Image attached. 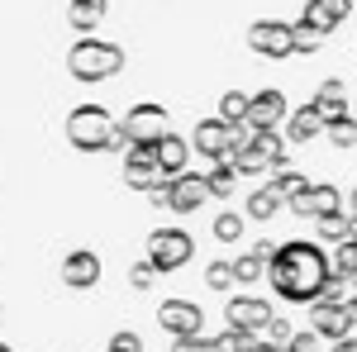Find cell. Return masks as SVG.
Returning <instances> with one entry per match:
<instances>
[{
    "mask_svg": "<svg viewBox=\"0 0 357 352\" xmlns=\"http://www.w3.org/2000/svg\"><path fill=\"white\" fill-rule=\"evenodd\" d=\"M267 281H272V291L286 300V305H314V300L329 291L333 262L324 257V247H319V243L291 238V243H281L272 252V262H267Z\"/></svg>",
    "mask_w": 357,
    "mask_h": 352,
    "instance_id": "6da1fadb",
    "label": "cell"
},
{
    "mask_svg": "<svg viewBox=\"0 0 357 352\" xmlns=\"http://www.w3.org/2000/svg\"><path fill=\"white\" fill-rule=\"evenodd\" d=\"M67 143L96 158V153H129V138L114 124V114L105 105H77L67 114Z\"/></svg>",
    "mask_w": 357,
    "mask_h": 352,
    "instance_id": "7a4b0ae2",
    "label": "cell"
},
{
    "mask_svg": "<svg viewBox=\"0 0 357 352\" xmlns=\"http://www.w3.org/2000/svg\"><path fill=\"white\" fill-rule=\"evenodd\" d=\"M119 67H124V53L114 43H100V38H86L67 53V72L77 82H110Z\"/></svg>",
    "mask_w": 357,
    "mask_h": 352,
    "instance_id": "3957f363",
    "label": "cell"
},
{
    "mask_svg": "<svg viewBox=\"0 0 357 352\" xmlns=\"http://www.w3.org/2000/svg\"><path fill=\"white\" fill-rule=\"evenodd\" d=\"M191 148L200 158H215V162H234L248 148L243 124H224V119H200L191 129Z\"/></svg>",
    "mask_w": 357,
    "mask_h": 352,
    "instance_id": "277c9868",
    "label": "cell"
},
{
    "mask_svg": "<svg viewBox=\"0 0 357 352\" xmlns=\"http://www.w3.org/2000/svg\"><path fill=\"white\" fill-rule=\"evenodd\" d=\"M191 257H195V238L186 229L167 224V229H153V234H148V262L162 271V276L167 271H181Z\"/></svg>",
    "mask_w": 357,
    "mask_h": 352,
    "instance_id": "5b68a950",
    "label": "cell"
},
{
    "mask_svg": "<svg viewBox=\"0 0 357 352\" xmlns=\"http://www.w3.org/2000/svg\"><path fill=\"white\" fill-rule=\"evenodd\" d=\"M286 134H252L248 138V148L234 158V167H238V176H257V171H286Z\"/></svg>",
    "mask_w": 357,
    "mask_h": 352,
    "instance_id": "8992f818",
    "label": "cell"
},
{
    "mask_svg": "<svg viewBox=\"0 0 357 352\" xmlns=\"http://www.w3.org/2000/svg\"><path fill=\"white\" fill-rule=\"evenodd\" d=\"M200 324H205V309L195 300H162L158 305V328L167 338H200Z\"/></svg>",
    "mask_w": 357,
    "mask_h": 352,
    "instance_id": "52a82bcc",
    "label": "cell"
},
{
    "mask_svg": "<svg viewBox=\"0 0 357 352\" xmlns=\"http://www.w3.org/2000/svg\"><path fill=\"white\" fill-rule=\"evenodd\" d=\"M272 305L262 296H234L229 300V309H224V328H243V333H267V324H272Z\"/></svg>",
    "mask_w": 357,
    "mask_h": 352,
    "instance_id": "ba28073f",
    "label": "cell"
},
{
    "mask_svg": "<svg viewBox=\"0 0 357 352\" xmlns=\"http://www.w3.org/2000/svg\"><path fill=\"white\" fill-rule=\"evenodd\" d=\"M119 129L129 138V148H138V143H162L167 138V109L162 105H134L124 114Z\"/></svg>",
    "mask_w": 357,
    "mask_h": 352,
    "instance_id": "9c48e42d",
    "label": "cell"
},
{
    "mask_svg": "<svg viewBox=\"0 0 357 352\" xmlns=\"http://www.w3.org/2000/svg\"><path fill=\"white\" fill-rule=\"evenodd\" d=\"M124 186L134 190H148L162 186V171H158V143H138V148H129L124 153Z\"/></svg>",
    "mask_w": 357,
    "mask_h": 352,
    "instance_id": "30bf717a",
    "label": "cell"
},
{
    "mask_svg": "<svg viewBox=\"0 0 357 352\" xmlns=\"http://www.w3.org/2000/svg\"><path fill=\"white\" fill-rule=\"evenodd\" d=\"M310 328H314L324 343H343V338H353V314H348V305L314 300V305H310Z\"/></svg>",
    "mask_w": 357,
    "mask_h": 352,
    "instance_id": "8fae6325",
    "label": "cell"
},
{
    "mask_svg": "<svg viewBox=\"0 0 357 352\" xmlns=\"http://www.w3.org/2000/svg\"><path fill=\"white\" fill-rule=\"evenodd\" d=\"M205 200H215V195H210V181L195 176V171L176 176V181H167V210H172V215H195Z\"/></svg>",
    "mask_w": 357,
    "mask_h": 352,
    "instance_id": "7c38bea8",
    "label": "cell"
},
{
    "mask_svg": "<svg viewBox=\"0 0 357 352\" xmlns=\"http://www.w3.org/2000/svg\"><path fill=\"white\" fill-rule=\"evenodd\" d=\"M291 109H286V95L281 91H257L252 105H248V129L252 134H272L276 124H286Z\"/></svg>",
    "mask_w": 357,
    "mask_h": 352,
    "instance_id": "4fadbf2b",
    "label": "cell"
},
{
    "mask_svg": "<svg viewBox=\"0 0 357 352\" xmlns=\"http://www.w3.org/2000/svg\"><path fill=\"white\" fill-rule=\"evenodd\" d=\"M100 281V257L91 252V247H72L67 257H62V286H72V291H91Z\"/></svg>",
    "mask_w": 357,
    "mask_h": 352,
    "instance_id": "5bb4252c",
    "label": "cell"
},
{
    "mask_svg": "<svg viewBox=\"0 0 357 352\" xmlns=\"http://www.w3.org/2000/svg\"><path fill=\"white\" fill-rule=\"evenodd\" d=\"M281 134H286V143L305 148V143H314L319 134H329V124H324V114L314 105H301V109H291V119L281 124Z\"/></svg>",
    "mask_w": 357,
    "mask_h": 352,
    "instance_id": "9a60e30c",
    "label": "cell"
},
{
    "mask_svg": "<svg viewBox=\"0 0 357 352\" xmlns=\"http://www.w3.org/2000/svg\"><path fill=\"white\" fill-rule=\"evenodd\" d=\"M186 158H191V143L181 134H167L162 143H158V171H162V181L186 176Z\"/></svg>",
    "mask_w": 357,
    "mask_h": 352,
    "instance_id": "2e32d148",
    "label": "cell"
},
{
    "mask_svg": "<svg viewBox=\"0 0 357 352\" xmlns=\"http://www.w3.org/2000/svg\"><path fill=\"white\" fill-rule=\"evenodd\" d=\"M281 210H286V195H281L272 181H267V186H257L252 195H248V205H243V215H248V219H257V224H272Z\"/></svg>",
    "mask_w": 357,
    "mask_h": 352,
    "instance_id": "e0dca14e",
    "label": "cell"
},
{
    "mask_svg": "<svg viewBox=\"0 0 357 352\" xmlns=\"http://www.w3.org/2000/svg\"><path fill=\"white\" fill-rule=\"evenodd\" d=\"M338 215H343V190L333 181H314L310 186V219L324 224V219H338Z\"/></svg>",
    "mask_w": 357,
    "mask_h": 352,
    "instance_id": "ac0fdd59",
    "label": "cell"
},
{
    "mask_svg": "<svg viewBox=\"0 0 357 352\" xmlns=\"http://www.w3.org/2000/svg\"><path fill=\"white\" fill-rule=\"evenodd\" d=\"M252 48L267 53V57H286L291 48H301V38L281 24H262V29H252Z\"/></svg>",
    "mask_w": 357,
    "mask_h": 352,
    "instance_id": "d6986e66",
    "label": "cell"
},
{
    "mask_svg": "<svg viewBox=\"0 0 357 352\" xmlns=\"http://www.w3.org/2000/svg\"><path fill=\"white\" fill-rule=\"evenodd\" d=\"M314 109L324 114V124H343V119H353L348 114V95H343V82H324L319 86V95H314Z\"/></svg>",
    "mask_w": 357,
    "mask_h": 352,
    "instance_id": "ffe728a7",
    "label": "cell"
},
{
    "mask_svg": "<svg viewBox=\"0 0 357 352\" xmlns=\"http://www.w3.org/2000/svg\"><path fill=\"white\" fill-rule=\"evenodd\" d=\"M353 238H357V219L353 215H338V219H324V224H319V243L343 247V243H353Z\"/></svg>",
    "mask_w": 357,
    "mask_h": 352,
    "instance_id": "44dd1931",
    "label": "cell"
},
{
    "mask_svg": "<svg viewBox=\"0 0 357 352\" xmlns=\"http://www.w3.org/2000/svg\"><path fill=\"white\" fill-rule=\"evenodd\" d=\"M205 181H210V195H215V200H229L234 186H238V167L234 162H215L210 171H205Z\"/></svg>",
    "mask_w": 357,
    "mask_h": 352,
    "instance_id": "7402d4cb",
    "label": "cell"
},
{
    "mask_svg": "<svg viewBox=\"0 0 357 352\" xmlns=\"http://www.w3.org/2000/svg\"><path fill=\"white\" fill-rule=\"evenodd\" d=\"M262 276H267V257H257V252L234 257V286H257Z\"/></svg>",
    "mask_w": 357,
    "mask_h": 352,
    "instance_id": "603a6c76",
    "label": "cell"
},
{
    "mask_svg": "<svg viewBox=\"0 0 357 352\" xmlns=\"http://www.w3.org/2000/svg\"><path fill=\"white\" fill-rule=\"evenodd\" d=\"M348 5H353V0H319L314 15H310V29H314V33H319V29H333V24H338V15H343Z\"/></svg>",
    "mask_w": 357,
    "mask_h": 352,
    "instance_id": "cb8c5ba5",
    "label": "cell"
},
{
    "mask_svg": "<svg viewBox=\"0 0 357 352\" xmlns=\"http://www.w3.org/2000/svg\"><path fill=\"white\" fill-rule=\"evenodd\" d=\"M248 105H252V95L229 91V95L220 100V119H224V124H248Z\"/></svg>",
    "mask_w": 357,
    "mask_h": 352,
    "instance_id": "d4e9b609",
    "label": "cell"
},
{
    "mask_svg": "<svg viewBox=\"0 0 357 352\" xmlns=\"http://www.w3.org/2000/svg\"><path fill=\"white\" fill-rule=\"evenodd\" d=\"M243 219H248V215H234V210H224V215L215 219V229H210V234H215L220 243H238V238H243Z\"/></svg>",
    "mask_w": 357,
    "mask_h": 352,
    "instance_id": "484cf974",
    "label": "cell"
},
{
    "mask_svg": "<svg viewBox=\"0 0 357 352\" xmlns=\"http://www.w3.org/2000/svg\"><path fill=\"white\" fill-rule=\"evenodd\" d=\"M272 186L281 190V195H286V205H291V195H301V190H310L314 181H305L301 171H291V167H286V171H272Z\"/></svg>",
    "mask_w": 357,
    "mask_h": 352,
    "instance_id": "4316f807",
    "label": "cell"
},
{
    "mask_svg": "<svg viewBox=\"0 0 357 352\" xmlns=\"http://www.w3.org/2000/svg\"><path fill=\"white\" fill-rule=\"evenodd\" d=\"M333 276H357V238L353 243H343V247H333Z\"/></svg>",
    "mask_w": 357,
    "mask_h": 352,
    "instance_id": "83f0119b",
    "label": "cell"
},
{
    "mask_svg": "<svg viewBox=\"0 0 357 352\" xmlns=\"http://www.w3.org/2000/svg\"><path fill=\"white\" fill-rule=\"evenodd\" d=\"M205 286H210V291H229V286H234V262H210V267H205Z\"/></svg>",
    "mask_w": 357,
    "mask_h": 352,
    "instance_id": "f1b7e54d",
    "label": "cell"
},
{
    "mask_svg": "<svg viewBox=\"0 0 357 352\" xmlns=\"http://www.w3.org/2000/svg\"><path fill=\"white\" fill-rule=\"evenodd\" d=\"M105 352H143V338H138L134 328H119V333H110Z\"/></svg>",
    "mask_w": 357,
    "mask_h": 352,
    "instance_id": "f546056e",
    "label": "cell"
},
{
    "mask_svg": "<svg viewBox=\"0 0 357 352\" xmlns=\"http://www.w3.org/2000/svg\"><path fill=\"white\" fill-rule=\"evenodd\" d=\"M296 333H301V328H291L281 314H276L272 324H267V343H272V348H291V338H296Z\"/></svg>",
    "mask_w": 357,
    "mask_h": 352,
    "instance_id": "4dcf8cb0",
    "label": "cell"
},
{
    "mask_svg": "<svg viewBox=\"0 0 357 352\" xmlns=\"http://www.w3.org/2000/svg\"><path fill=\"white\" fill-rule=\"evenodd\" d=\"M153 276H162V271L143 257V262H134V267H129V286H134V291H148V286H153Z\"/></svg>",
    "mask_w": 357,
    "mask_h": 352,
    "instance_id": "1f68e13d",
    "label": "cell"
},
{
    "mask_svg": "<svg viewBox=\"0 0 357 352\" xmlns=\"http://www.w3.org/2000/svg\"><path fill=\"white\" fill-rule=\"evenodd\" d=\"M329 143L338 148V153H343V148H353V143H357V119H343V124H333V129H329Z\"/></svg>",
    "mask_w": 357,
    "mask_h": 352,
    "instance_id": "d6a6232c",
    "label": "cell"
},
{
    "mask_svg": "<svg viewBox=\"0 0 357 352\" xmlns=\"http://www.w3.org/2000/svg\"><path fill=\"white\" fill-rule=\"evenodd\" d=\"M172 352H220V338H205V333L200 338H176Z\"/></svg>",
    "mask_w": 357,
    "mask_h": 352,
    "instance_id": "836d02e7",
    "label": "cell"
},
{
    "mask_svg": "<svg viewBox=\"0 0 357 352\" xmlns=\"http://www.w3.org/2000/svg\"><path fill=\"white\" fill-rule=\"evenodd\" d=\"M96 20H100V0H77V10H72V24L91 29Z\"/></svg>",
    "mask_w": 357,
    "mask_h": 352,
    "instance_id": "e575fe53",
    "label": "cell"
},
{
    "mask_svg": "<svg viewBox=\"0 0 357 352\" xmlns=\"http://www.w3.org/2000/svg\"><path fill=\"white\" fill-rule=\"evenodd\" d=\"M286 352H324V338H319L314 328H305V333L291 338V348H286Z\"/></svg>",
    "mask_w": 357,
    "mask_h": 352,
    "instance_id": "d590c367",
    "label": "cell"
},
{
    "mask_svg": "<svg viewBox=\"0 0 357 352\" xmlns=\"http://www.w3.org/2000/svg\"><path fill=\"white\" fill-rule=\"evenodd\" d=\"M329 352H357V333H353V338H343V343H329Z\"/></svg>",
    "mask_w": 357,
    "mask_h": 352,
    "instance_id": "8d00e7d4",
    "label": "cell"
},
{
    "mask_svg": "<svg viewBox=\"0 0 357 352\" xmlns=\"http://www.w3.org/2000/svg\"><path fill=\"white\" fill-rule=\"evenodd\" d=\"M248 352H286V348H272V343H252Z\"/></svg>",
    "mask_w": 357,
    "mask_h": 352,
    "instance_id": "74e56055",
    "label": "cell"
},
{
    "mask_svg": "<svg viewBox=\"0 0 357 352\" xmlns=\"http://www.w3.org/2000/svg\"><path fill=\"white\" fill-rule=\"evenodd\" d=\"M348 314H353V328H357V296H348Z\"/></svg>",
    "mask_w": 357,
    "mask_h": 352,
    "instance_id": "f35d334b",
    "label": "cell"
},
{
    "mask_svg": "<svg viewBox=\"0 0 357 352\" xmlns=\"http://www.w3.org/2000/svg\"><path fill=\"white\" fill-rule=\"evenodd\" d=\"M348 210H353V219H357V186H353V195H348Z\"/></svg>",
    "mask_w": 357,
    "mask_h": 352,
    "instance_id": "ab89813d",
    "label": "cell"
},
{
    "mask_svg": "<svg viewBox=\"0 0 357 352\" xmlns=\"http://www.w3.org/2000/svg\"><path fill=\"white\" fill-rule=\"evenodd\" d=\"M0 352H20V348H5V343H0Z\"/></svg>",
    "mask_w": 357,
    "mask_h": 352,
    "instance_id": "60d3db41",
    "label": "cell"
},
{
    "mask_svg": "<svg viewBox=\"0 0 357 352\" xmlns=\"http://www.w3.org/2000/svg\"><path fill=\"white\" fill-rule=\"evenodd\" d=\"M57 352H82V348H57Z\"/></svg>",
    "mask_w": 357,
    "mask_h": 352,
    "instance_id": "b9f144b4",
    "label": "cell"
},
{
    "mask_svg": "<svg viewBox=\"0 0 357 352\" xmlns=\"http://www.w3.org/2000/svg\"><path fill=\"white\" fill-rule=\"evenodd\" d=\"M0 319H5V309H0Z\"/></svg>",
    "mask_w": 357,
    "mask_h": 352,
    "instance_id": "7bdbcfd3",
    "label": "cell"
},
{
    "mask_svg": "<svg viewBox=\"0 0 357 352\" xmlns=\"http://www.w3.org/2000/svg\"><path fill=\"white\" fill-rule=\"evenodd\" d=\"M353 5H357V0H353Z\"/></svg>",
    "mask_w": 357,
    "mask_h": 352,
    "instance_id": "ee69618b",
    "label": "cell"
}]
</instances>
